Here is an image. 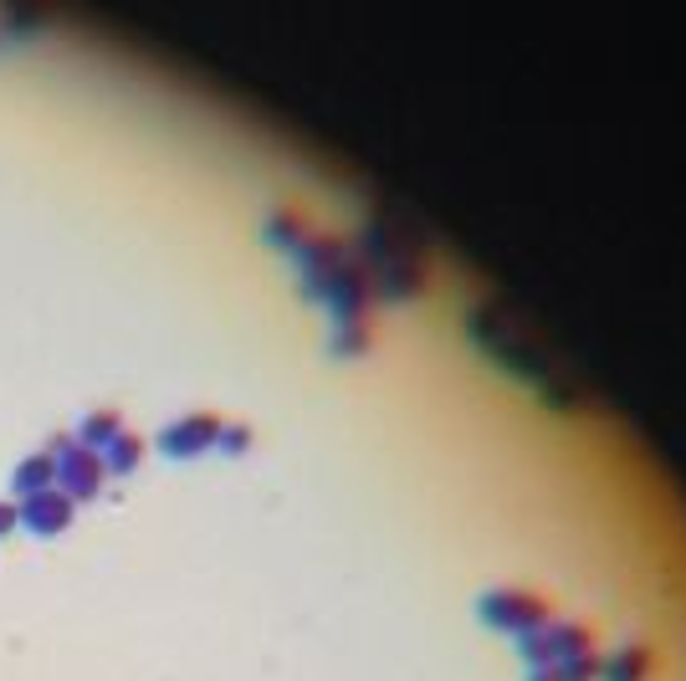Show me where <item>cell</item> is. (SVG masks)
<instances>
[{"instance_id":"cell-2","label":"cell","mask_w":686,"mask_h":681,"mask_svg":"<svg viewBox=\"0 0 686 681\" xmlns=\"http://www.w3.org/2000/svg\"><path fill=\"white\" fill-rule=\"evenodd\" d=\"M477 610L492 630H512V635H528L533 625L548 620V605L538 594H523V589H492V594H482Z\"/></svg>"},{"instance_id":"cell-3","label":"cell","mask_w":686,"mask_h":681,"mask_svg":"<svg viewBox=\"0 0 686 681\" xmlns=\"http://www.w3.org/2000/svg\"><path fill=\"white\" fill-rule=\"evenodd\" d=\"M651 666H656V656H651L646 646H630V651H620V656H610V661H605L599 681H646V676H651Z\"/></svg>"},{"instance_id":"cell-1","label":"cell","mask_w":686,"mask_h":681,"mask_svg":"<svg viewBox=\"0 0 686 681\" xmlns=\"http://www.w3.org/2000/svg\"><path fill=\"white\" fill-rule=\"evenodd\" d=\"M584 651H594V630L579 625V620H564V625H548L543 620V625H533L523 635V656L533 666H559V661L584 656Z\"/></svg>"}]
</instances>
